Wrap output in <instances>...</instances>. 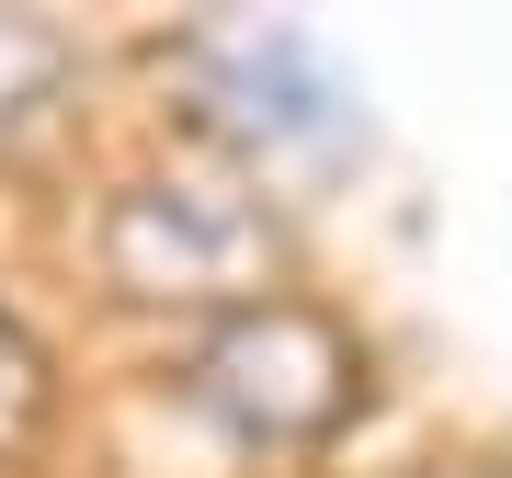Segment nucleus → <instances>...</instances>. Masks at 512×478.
<instances>
[{
	"label": "nucleus",
	"instance_id": "obj_1",
	"mask_svg": "<svg viewBox=\"0 0 512 478\" xmlns=\"http://www.w3.org/2000/svg\"><path fill=\"white\" fill-rule=\"evenodd\" d=\"M274 217H262L251 183H217V171H148L103 205V274L148 296V308H239L274 274Z\"/></svg>",
	"mask_w": 512,
	"mask_h": 478
},
{
	"label": "nucleus",
	"instance_id": "obj_5",
	"mask_svg": "<svg viewBox=\"0 0 512 478\" xmlns=\"http://www.w3.org/2000/svg\"><path fill=\"white\" fill-rule=\"evenodd\" d=\"M35 410H46V365H35V342L12 331V308H0V444H23Z\"/></svg>",
	"mask_w": 512,
	"mask_h": 478
},
{
	"label": "nucleus",
	"instance_id": "obj_3",
	"mask_svg": "<svg viewBox=\"0 0 512 478\" xmlns=\"http://www.w3.org/2000/svg\"><path fill=\"white\" fill-rule=\"evenodd\" d=\"M183 80H194L205 126L239 137V148H262V160H274V148L342 137V80H330L296 35H194Z\"/></svg>",
	"mask_w": 512,
	"mask_h": 478
},
{
	"label": "nucleus",
	"instance_id": "obj_2",
	"mask_svg": "<svg viewBox=\"0 0 512 478\" xmlns=\"http://www.w3.org/2000/svg\"><path fill=\"white\" fill-rule=\"evenodd\" d=\"M353 342L330 331V319L308 308H239L217 342L194 353V399L217 410L228 433H251V444H308L330 433L353 410Z\"/></svg>",
	"mask_w": 512,
	"mask_h": 478
},
{
	"label": "nucleus",
	"instance_id": "obj_4",
	"mask_svg": "<svg viewBox=\"0 0 512 478\" xmlns=\"http://www.w3.org/2000/svg\"><path fill=\"white\" fill-rule=\"evenodd\" d=\"M69 69H80V46L57 35V23H35V12H0V148L46 126V103L69 92Z\"/></svg>",
	"mask_w": 512,
	"mask_h": 478
}]
</instances>
